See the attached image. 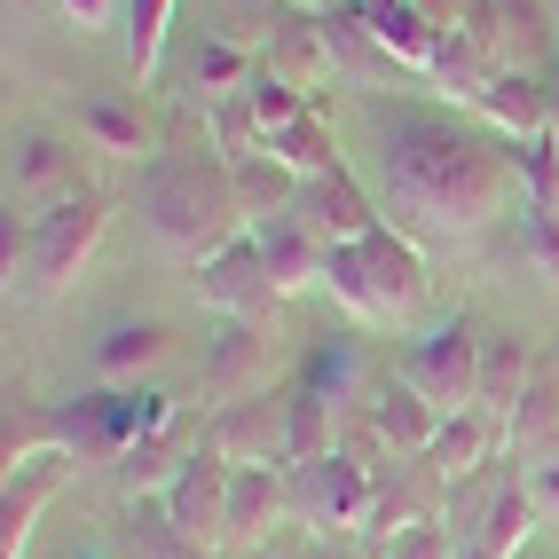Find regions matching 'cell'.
<instances>
[{
    "label": "cell",
    "instance_id": "1",
    "mask_svg": "<svg viewBox=\"0 0 559 559\" xmlns=\"http://www.w3.org/2000/svg\"><path fill=\"white\" fill-rule=\"evenodd\" d=\"M520 142L450 103H394L379 110V205L402 237L457 245L480 237L520 198Z\"/></svg>",
    "mask_w": 559,
    "mask_h": 559
},
{
    "label": "cell",
    "instance_id": "2",
    "mask_svg": "<svg viewBox=\"0 0 559 559\" xmlns=\"http://www.w3.org/2000/svg\"><path fill=\"white\" fill-rule=\"evenodd\" d=\"M142 221L166 252L198 260V269L252 229V213L237 198V166L221 158L213 127H198V103H181L158 158H142Z\"/></svg>",
    "mask_w": 559,
    "mask_h": 559
},
{
    "label": "cell",
    "instance_id": "3",
    "mask_svg": "<svg viewBox=\"0 0 559 559\" xmlns=\"http://www.w3.org/2000/svg\"><path fill=\"white\" fill-rule=\"evenodd\" d=\"M323 292L355 323H409L426 308V252H418V237H402V229H370L355 245H331Z\"/></svg>",
    "mask_w": 559,
    "mask_h": 559
},
{
    "label": "cell",
    "instance_id": "4",
    "mask_svg": "<svg viewBox=\"0 0 559 559\" xmlns=\"http://www.w3.org/2000/svg\"><path fill=\"white\" fill-rule=\"evenodd\" d=\"M110 229V198L103 190H71L40 213H24V260L9 269V300H56V292L87 269V252Z\"/></svg>",
    "mask_w": 559,
    "mask_h": 559
},
{
    "label": "cell",
    "instance_id": "5",
    "mask_svg": "<svg viewBox=\"0 0 559 559\" xmlns=\"http://www.w3.org/2000/svg\"><path fill=\"white\" fill-rule=\"evenodd\" d=\"M174 418V402L151 386H103V394H71L56 402V450H71L80 465H119L134 441H151Z\"/></svg>",
    "mask_w": 559,
    "mask_h": 559
},
{
    "label": "cell",
    "instance_id": "6",
    "mask_svg": "<svg viewBox=\"0 0 559 559\" xmlns=\"http://www.w3.org/2000/svg\"><path fill=\"white\" fill-rule=\"evenodd\" d=\"M379 465H386V457H379ZM379 465L355 457V450H323V457H308V465H284V473H292V520L316 528V536L362 528L370 497H379Z\"/></svg>",
    "mask_w": 559,
    "mask_h": 559
},
{
    "label": "cell",
    "instance_id": "7",
    "mask_svg": "<svg viewBox=\"0 0 559 559\" xmlns=\"http://www.w3.org/2000/svg\"><path fill=\"white\" fill-rule=\"evenodd\" d=\"M402 379L418 386L441 418H450V409H473L480 402V331H473V316L433 323L426 340L402 355Z\"/></svg>",
    "mask_w": 559,
    "mask_h": 559
},
{
    "label": "cell",
    "instance_id": "8",
    "mask_svg": "<svg viewBox=\"0 0 559 559\" xmlns=\"http://www.w3.org/2000/svg\"><path fill=\"white\" fill-rule=\"evenodd\" d=\"M229 489H237V465L213 450V441H198V457L174 473V489H166V512H174V528L190 536L198 551H229Z\"/></svg>",
    "mask_w": 559,
    "mask_h": 559
},
{
    "label": "cell",
    "instance_id": "9",
    "mask_svg": "<svg viewBox=\"0 0 559 559\" xmlns=\"http://www.w3.org/2000/svg\"><path fill=\"white\" fill-rule=\"evenodd\" d=\"M205 441L229 465H292V402H284V386L269 394H245V402H221L213 418H205Z\"/></svg>",
    "mask_w": 559,
    "mask_h": 559
},
{
    "label": "cell",
    "instance_id": "10",
    "mask_svg": "<svg viewBox=\"0 0 559 559\" xmlns=\"http://www.w3.org/2000/svg\"><path fill=\"white\" fill-rule=\"evenodd\" d=\"M198 300L213 308V316H245V323H260V316H276V276H269V252H260V237L245 229L229 252H213L205 269H198Z\"/></svg>",
    "mask_w": 559,
    "mask_h": 559
},
{
    "label": "cell",
    "instance_id": "11",
    "mask_svg": "<svg viewBox=\"0 0 559 559\" xmlns=\"http://www.w3.org/2000/svg\"><path fill=\"white\" fill-rule=\"evenodd\" d=\"M260 71H276L284 87H300L308 103L323 87H340V63H331V32H323V9H284L269 48H260Z\"/></svg>",
    "mask_w": 559,
    "mask_h": 559
},
{
    "label": "cell",
    "instance_id": "12",
    "mask_svg": "<svg viewBox=\"0 0 559 559\" xmlns=\"http://www.w3.org/2000/svg\"><path fill=\"white\" fill-rule=\"evenodd\" d=\"M292 213L308 221V229L323 237V245H355V237H370V229H386V213H379V198L362 190V181L347 174V166H331V174H308L300 181V198H292Z\"/></svg>",
    "mask_w": 559,
    "mask_h": 559
},
{
    "label": "cell",
    "instance_id": "13",
    "mask_svg": "<svg viewBox=\"0 0 559 559\" xmlns=\"http://www.w3.org/2000/svg\"><path fill=\"white\" fill-rule=\"evenodd\" d=\"M63 480H71V450H40V457L9 465V489H0V559H24L40 512L63 497Z\"/></svg>",
    "mask_w": 559,
    "mask_h": 559
},
{
    "label": "cell",
    "instance_id": "14",
    "mask_svg": "<svg viewBox=\"0 0 559 559\" xmlns=\"http://www.w3.org/2000/svg\"><path fill=\"white\" fill-rule=\"evenodd\" d=\"M198 379H205L213 402H245V394L269 386V340H260V323L221 316L213 340H205V370H198Z\"/></svg>",
    "mask_w": 559,
    "mask_h": 559
},
{
    "label": "cell",
    "instance_id": "15",
    "mask_svg": "<svg viewBox=\"0 0 559 559\" xmlns=\"http://www.w3.org/2000/svg\"><path fill=\"white\" fill-rule=\"evenodd\" d=\"M362 426L379 433V450H386V457H426V450H433V433H441V409L394 370V379L362 402Z\"/></svg>",
    "mask_w": 559,
    "mask_h": 559
},
{
    "label": "cell",
    "instance_id": "16",
    "mask_svg": "<svg viewBox=\"0 0 559 559\" xmlns=\"http://www.w3.org/2000/svg\"><path fill=\"white\" fill-rule=\"evenodd\" d=\"M71 190H87V181H80V166H71V151L56 134H16L9 142V205L40 213V205H56Z\"/></svg>",
    "mask_w": 559,
    "mask_h": 559
},
{
    "label": "cell",
    "instance_id": "17",
    "mask_svg": "<svg viewBox=\"0 0 559 559\" xmlns=\"http://www.w3.org/2000/svg\"><path fill=\"white\" fill-rule=\"evenodd\" d=\"M198 441H205L198 418H181V409H174V418H166L151 441H134V450L110 465V473H119V497H166V489H174V473L198 457Z\"/></svg>",
    "mask_w": 559,
    "mask_h": 559
},
{
    "label": "cell",
    "instance_id": "18",
    "mask_svg": "<svg viewBox=\"0 0 559 559\" xmlns=\"http://www.w3.org/2000/svg\"><path fill=\"white\" fill-rule=\"evenodd\" d=\"M323 32H331V63H340V80H355V87H394L402 80V63H394V48L379 40V32H370L362 0L323 9Z\"/></svg>",
    "mask_w": 559,
    "mask_h": 559
},
{
    "label": "cell",
    "instance_id": "19",
    "mask_svg": "<svg viewBox=\"0 0 559 559\" xmlns=\"http://www.w3.org/2000/svg\"><path fill=\"white\" fill-rule=\"evenodd\" d=\"M559 450V362H536V379L520 386V402L504 409V457L536 465Z\"/></svg>",
    "mask_w": 559,
    "mask_h": 559
},
{
    "label": "cell",
    "instance_id": "20",
    "mask_svg": "<svg viewBox=\"0 0 559 559\" xmlns=\"http://www.w3.org/2000/svg\"><path fill=\"white\" fill-rule=\"evenodd\" d=\"M80 134L103 158H158V119L142 95H87L80 103Z\"/></svg>",
    "mask_w": 559,
    "mask_h": 559
},
{
    "label": "cell",
    "instance_id": "21",
    "mask_svg": "<svg viewBox=\"0 0 559 559\" xmlns=\"http://www.w3.org/2000/svg\"><path fill=\"white\" fill-rule=\"evenodd\" d=\"M252 237H260V252H269V276H276L284 300H292V292H308V284H323L331 245L308 229L300 213H269V221H252Z\"/></svg>",
    "mask_w": 559,
    "mask_h": 559
},
{
    "label": "cell",
    "instance_id": "22",
    "mask_svg": "<svg viewBox=\"0 0 559 559\" xmlns=\"http://www.w3.org/2000/svg\"><path fill=\"white\" fill-rule=\"evenodd\" d=\"M497 441H504V418H489V409H450L441 418V433H433V450L418 457L433 480H465V473H480V465H497Z\"/></svg>",
    "mask_w": 559,
    "mask_h": 559
},
{
    "label": "cell",
    "instance_id": "23",
    "mask_svg": "<svg viewBox=\"0 0 559 559\" xmlns=\"http://www.w3.org/2000/svg\"><path fill=\"white\" fill-rule=\"evenodd\" d=\"M473 119H489V127L512 134V142L544 134V127H551L544 71H512V63H497V71H489V87H480V103H473Z\"/></svg>",
    "mask_w": 559,
    "mask_h": 559
},
{
    "label": "cell",
    "instance_id": "24",
    "mask_svg": "<svg viewBox=\"0 0 559 559\" xmlns=\"http://www.w3.org/2000/svg\"><path fill=\"white\" fill-rule=\"evenodd\" d=\"M292 512V473L284 465H237V489H229V544H260L269 520Z\"/></svg>",
    "mask_w": 559,
    "mask_h": 559
},
{
    "label": "cell",
    "instance_id": "25",
    "mask_svg": "<svg viewBox=\"0 0 559 559\" xmlns=\"http://www.w3.org/2000/svg\"><path fill=\"white\" fill-rule=\"evenodd\" d=\"M252 71H260V56H252V48H237V40H213V32H198V48L181 56V95L213 110L221 95H237V87L252 80Z\"/></svg>",
    "mask_w": 559,
    "mask_h": 559
},
{
    "label": "cell",
    "instance_id": "26",
    "mask_svg": "<svg viewBox=\"0 0 559 559\" xmlns=\"http://www.w3.org/2000/svg\"><path fill=\"white\" fill-rule=\"evenodd\" d=\"M536 347L520 340V331H489V340H480V409H489V418H504V409L520 402V386L536 379Z\"/></svg>",
    "mask_w": 559,
    "mask_h": 559
},
{
    "label": "cell",
    "instance_id": "27",
    "mask_svg": "<svg viewBox=\"0 0 559 559\" xmlns=\"http://www.w3.org/2000/svg\"><path fill=\"white\" fill-rule=\"evenodd\" d=\"M119 551H127V559H213V551H198L190 536L174 528L166 497H127V520H119Z\"/></svg>",
    "mask_w": 559,
    "mask_h": 559
},
{
    "label": "cell",
    "instance_id": "28",
    "mask_svg": "<svg viewBox=\"0 0 559 559\" xmlns=\"http://www.w3.org/2000/svg\"><path fill=\"white\" fill-rule=\"evenodd\" d=\"M362 9H370V32H379V40L394 48V63L426 80V71H433V48H441V32H433L418 9H409V0H362Z\"/></svg>",
    "mask_w": 559,
    "mask_h": 559
},
{
    "label": "cell",
    "instance_id": "29",
    "mask_svg": "<svg viewBox=\"0 0 559 559\" xmlns=\"http://www.w3.org/2000/svg\"><path fill=\"white\" fill-rule=\"evenodd\" d=\"M544 528V512H536V497H528V480H504L497 489V504H489V528H480V559H520V544H528Z\"/></svg>",
    "mask_w": 559,
    "mask_h": 559
},
{
    "label": "cell",
    "instance_id": "30",
    "mask_svg": "<svg viewBox=\"0 0 559 559\" xmlns=\"http://www.w3.org/2000/svg\"><path fill=\"white\" fill-rule=\"evenodd\" d=\"M174 347V331L158 323V316H142V323H110L103 340H95V370L103 379H134L142 362H158Z\"/></svg>",
    "mask_w": 559,
    "mask_h": 559
},
{
    "label": "cell",
    "instance_id": "31",
    "mask_svg": "<svg viewBox=\"0 0 559 559\" xmlns=\"http://www.w3.org/2000/svg\"><path fill=\"white\" fill-rule=\"evenodd\" d=\"M269 151L292 166V174H331V166H347L340 158V134H331V119H323V110H300V119H292L284 134H269Z\"/></svg>",
    "mask_w": 559,
    "mask_h": 559
},
{
    "label": "cell",
    "instance_id": "32",
    "mask_svg": "<svg viewBox=\"0 0 559 559\" xmlns=\"http://www.w3.org/2000/svg\"><path fill=\"white\" fill-rule=\"evenodd\" d=\"M237 198L252 221H269V213H292V198H300V174H292L276 151H260V158H237Z\"/></svg>",
    "mask_w": 559,
    "mask_h": 559
},
{
    "label": "cell",
    "instance_id": "33",
    "mask_svg": "<svg viewBox=\"0 0 559 559\" xmlns=\"http://www.w3.org/2000/svg\"><path fill=\"white\" fill-rule=\"evenodd\" d=\"M284 9H292V0H205V32H213V40H237V48L260 56Z\"/></svg>",
    "mask_w": 559,
    "mask_h": 559
},
{
    "label": "cell",
    "instance_id": "34",
    "mask_svg": "<svg viewBox=\"0 0 559 559\" xmlns=\"http://www.w3.org/2000/svg\"><path fill=\"white\" fill-rule=\"evenodd\" d=\"M512 158H520V205H528V213H559V134L551 127L528 134Z\"/></svg>",
    "mask_w": 559,
    "mask_h": 559
},
{
    "label": "cell",
    "instance_id": "35",
    "mask_svg": "<svg viewBox=\"0 0 559 559\" xmlns=\"http://www.w3.org/2000/svg\"><path fill=\"white\" fill-rule=\"evenodd\" d=\"M166 24H174V0H127V71H134V80H151V71H158Z\"/></svg>",
    "mask_w": 559,
    "mask_h": 559
},
{
    "label": "cell",
    "instance_id": "36",
    "mask_svg": "<svg viewBox=\"0 0 559 559\" xmlns=\"http://www.w3.org/2000/svg\"><path fill=\"white\" fill-rule=\"evenodd\" d=\"M245 103H252V119H260V134H284L292 119H300V110H316L300 87H284L276 71H252L245 80Z\"/></svg>",
    "mask_w": 559,
    "mask_h": 559
},
{
    "label": "cell",
    "instance_id": "37",
    "mask_svg": "<svg viewBox=\"0 0 559 559\" xmlns=\"http://www.w3.org/2000/svg\"><path fill=\"white\" fill-rule=\"evenodd\" d=\"M433 32H465V40H480L489 48L497 40V0H409Z\"/></svg>",
    "mask_w": 559,
    "mask_h": 559
},
{
    "label": "cell",
    "instance_id": "38",
    "mask_svg": "<svg viewBox=\"0 0 559 559\" xmlns=\"http://www.w3.org/2000/svg\"><path fill=\"white\" fill-rule=\"evenodd\" d=\"M520 260H528L544 284H559V213H528V205H520Z\"/></svg>",
    "mask_w": 559,
    "mask_h": 559
},
{
    "label": "cell",
    "instance_id": "39",
    "mask_svg": "<svg viewBox=\"0 0 559 559\" xmlns=\"http://www.w3.org/2000/svg\"><path fill=\"white\" fill-rule=\"evenodd\" d=\"M520 480H528V497H536V512H544V520H559V450H551V457H536V465L520 473Z\"/></svg>",
    "mask_w": 559,
    "mask_h": 559
},
{
    "label": "cell",
    "instance_id": "40",
    "mask_svg": "<svg viewBox=\"0 0 559 559\" xmlns=\"http://www.w3.org/2000/svg\"><path fill=\"white\" fill-rule=\"evenodd\" d=\"M56 9H63L71 24H80V32H103L110 16H119V9H127V0H56Z\"/></svg>",
    "mask_w": 559,
    "mask_h": 559
},
{
    "label": "cell",
    "instance_id": "41",
    "mask_svg": "<svg viewBox=\"0 0 559 559\" xmlns=\"http://www.w3.org/2000/svg\"><path fill=\"white\" fill-rule=\"evenodd\" d=\"M544 103H551V134H559V63L544 71Z\"/></svg>",
    "mask_w": 559,
    "mask_h": 559
},
{
    "label": "cell",
    "instance_id": "42",
    "mask_svg": "<svg viewBox=\"0 0 559 559\" xmlns=\"http://www.w3.org/2000/svg\"><path fill=\"white\" fill-rule=\"evenodd\" d=\"M316 559H362L355 544H316Z\"/></svg>",
    "mask_w": 559,
    "mask_h": 559
},
{
    "label": "cell",
    "instance_id": "43",
    "mask_svg": "<svg viewBox=\"0 0 559 559\" xmlns=\"http://www.w3.org/2000/svg\"><path fill=\"white\" fill-rule=\"evenodd\" d=\"M551 24H559V0H551Z\"/></svg>",
    "mask_w": 559,
    "mask_h": 559
},
{
    "label": "cell",
    "instance_id": "44",
    "mask_svg": "<svg viewBox=\"0 0 559 559\" xmlns=\"http://www.w3.org/2000/svg\"><path fill=\"white\" fill-rule=\"evenodd\" d=\"M87 559H110V551H87Z\"/></svg>",
    "mask_w": 559,
    "mask_h": 559
}]
</instances>
